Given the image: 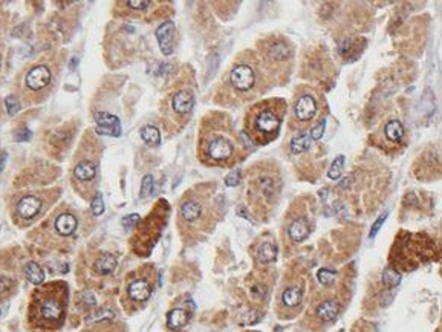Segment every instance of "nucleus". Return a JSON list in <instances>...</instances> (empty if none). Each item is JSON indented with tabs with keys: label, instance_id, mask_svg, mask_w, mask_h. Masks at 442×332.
Instances as JSON below:
<instances>
[{
	"label": "nucleus",
	"instance_id": "37",
	"mask_svg": "<svg viewBox=\"0 0 442 332\" xmlns=\"http://www.w3.org/2000/svg\"><path fill=\"white\" fill-rule=\"evenodd\" d=\"M386 218H387V213H384L381 218H378V219L375 221V223L372 225V230H370V234H369V236H370V239H373V237L376 236V233H378V231H380V228L383 226V223H384V221H386Z\"/></svg>",
	"mask_w": 442,
	"mask_h": 332
},
{
	"label": "nucleus",
	"instance_id": "29",
	"mask_svg": "<svg viewBox=\"0 0 442 332\" xmlns=\"http://www.w3.org/2000/svg\"><path fill=\"white\" fill-rule=\"evenodd\" d=\"M317 279H319V282L323 286H331L332 283L335 282V279H336V273L332 271V269H328V268H322L317 273Z\"/></svg>",
	"mask_w": 442,
	"mask_h": 332
},
{
	"label": "nucleus",
	"instance_id": "10",
	"mask_svg": "<svg viewBox=\"0 0 442 332\" xmlns=\"http://www.w3.org/2000/svg\"><path fill=\"white\" fill-rule=\"evenodd\" d=\"M195 106V97L190 91H178L170 98V108L176 115H187Z\"/></svg>",
	"mask_w": 442,
	"mask_h": 332
},
{
	"label": "nucleus",
	"instance_id": "16",
	"mask_svg": "<svg viewBox=\"0 0 442 332\" xmlns=\"http://www.w3.org/2000/svg\"><path fill=\"white\" fill-rule=\"evenodd\" d=\"M190 314L185 309L181 308H175L167 314V326L170 329H181L188 323Z\"/></svg>",
	"mask_w": 442,
	"mask_h": 332
},
{
	"label": "nucleus",
	"instance_id": "30",
	"mask_svg": "<svg viewBox=\"0 0 442 332\" xmlns=\"http://www.w3.org/2000/svg\"><path fill=\"white\" fill-rule=\"evenodd\" d=\"M5 106H6V111H8L9 116H14L17 112L20 111V105H18V101H17V98L14 95H8L5 98Z\"/></svg>",
	"mask_w": 442,
	"mask_h": 332
},
{
	"label": "nucleus",
	"instance_id": "11",
	"mask_svg": "<svg viewBox=\"0 0 442 332\" xmlns=\"http://www.w3.org/2000/svg\"><path fill=\"white\" fill-rule=\"evenodd\" d=\"M97 178V164L88 159L80 161L75 169H74V181L80 182V184H88V182H94Z\"/></svg>",
	"mask_w": 442,
	"mask_h": 332
},
{
	"label": "nucleus",
	"instance_id": "41",
	"mask_svg": "<svg viewBox=\"0 0 442 332\" xmlns=\"http://www.w3.org/2000/svg\"><path fill=\"white\" fill-rule=\"evenodd\" d=\"M274 332H283V329H282L280 326H277V328H276V331H274Z\"/></svg>",
	"mask_w": 442,
	"mask_h": 332
},
{
	"label": "nucleus",
	"instance_id": "15",
	"mask_svg": "<svg viewBox=\"0 0 442 332\" xmlns=\"http://www.w3.org/2000/svg\"><path fill=\"white\" fill-rule=\"evenodd\" d=\"M315 314L322 322H333L340 314V305L335 300H325L317 306Z\"/></svg>",
	"mask_w": 442,
	"mask_h": 332
},
{
	"label": "nucleus",
	"instance_id": "2",
	"mask_svg": "<svg viewBox=\"0 0 442 332\" xmlns=\"http://www.w3.org/2000/svg\"><path fill=\"white\" fill-rule=\"evenodd\" d=\"M285 115V101L266 100L256 105L246 116V132L256 144H268L277 138Z\"/></svg>",
	"mask_w": 442,
	"mask_h": 332
},
{
	"label": "nucleus",
	"instance_id": "21",
	"mask_svg": "<svg viewBox=\"0 0 442 332\" xmlns=\"http://www.w3.org/2000/svg\"><path fill=\"white\" fill-rule=\"evenodd\" d=\"M25 273H26L28 280L31 283H34V285H40L45 280V273L40 268V265L35 263V262H28L26 266H25Z\"/></svg>",
	"mask_w": 442,
	"mask_h": 332
},
{
	"label": "nucleus",
	"instance_id": "26",
	"mask_svg": "<svg viewBox=\"0 0 442 332\" xmlns=\"http://www.w3.org/2000/svg\"><path fill=\"white\" fill-rule=\"evenodd\" d=\"M401 282V274L393 269V268H386L383 271V283L387 286V288H395L398 286Z\"/></svg>",
	"mask_w": 442,
	"mask_h": 332
},
{
	"label": "nucleus",
	"instance_id": "4",
	"mask_svg": "<svg viewBox=\"0 0 442 332\" xmlns=\"http://www.w3.org/2000/svg\"><path fill=\"white\" fill-rule=\"evenodd\" d=\"M256 71L254 66L249 63H239L231 69L229 83L237 92H248L256 85Z\"/></svg>",
	"mask_w": 442,
	"mask_h": 332
},
{
	"label": "nucleus",
	"instance_id": "22",
	"mask_svg": "<svg viewBox=\"0 0 442 332\" xmlns=\"http://www.w3.org/2000/svg\"><path fill=\"white\" fill-rule=\"evenodd\" d=\"M282 302L288 308H294V306L300 305V302H302V289L297 288V286L286 288L285 293L282 294Z\"/></svg>",
	"mask_w": 442,
	"mask_h": 332
},
{
	"label": "nucleus",
	"instance_id": "36",
	"mask_svg": "<svg viewBox=\"0 0 442 332\" xmlns=\"http://www.w3.org/2000/svg\"><path fill=\"white\" fill-rule=\"evenodd\" d=\"M80 302H81V305H85V306H94V305L97 303L94 294L89 293V291H85V293L80 294Z\"/></svg>",
	"mask_w": 442,
	"mask_h": 332
},
{
	"label": "nucleus",
	"instance_id": "9",
	"mask_svg": "<svg viewBox=\"0 0 442 332\" xmlns=\"http://www.w3.org/2000/svg\"><path fill=\"white\" fill-rule=\"evenodd\" d=\"M173 32H175V23L172 20L164 22L156 29V38L164 55L173 54Z\"/></svg>",
	"mask_w": 442,
	"mask_h": 332
},
{
	"label": "nucleus",
	"instance_id": "23",
	"mask_svg": "<svg viewBox=\"0 0 442 332\" xmlns=\"http://www.w3.org/2000/svg\"><path fill=\"white\" fill-rule=\"evenodd\" d=\"M139 133L142 141L150 146H158L161 142V132L155 126H144Z\"/></svg>",
	"mask_w": 442,
	"mask_h": 332
},
{
	"label": "nucleus",
	"instance_id": "19",
	"mask_svg": "<svg viewBox=\"0 0 442 332\" xmlns=\"http://www.w3.org/2000/svg\"><path fill=\"white\" fill-rule=\"evenodd\" d=\"M384 135L389 141L392 142H396V141H401L403 136H404V126L398 121V119H392L386 124L384 127Z\"/></svg>",
	"mask_w": 442,
	"mask_h": 332
},
{
	"label": "nucleus",
	"instance_id": "25",
	"mask_svg": "<svg viewBox=\"0 0 442 332\" xmlns=\"http://www.w3.org/2000/svg\"><path fill=\"white\" fill-rule=\"evenodd\" d=\"M311 141H312L311 135H306V133H302V135L296 136L292 139V142H291V152L296 153V155L306 152L311 147Z\"/></svg>",
	"mask_w": 442,
	"mask_h": 332
},
{
	"label": "nucleus",
	"instance_id": "13",
	"mask_svg": "<svg viewBox=\"0 0 442 332\" xmlns=\"http://www.w3.org/2000/svg\"><path fill=\"white\" fill-rule=\"evenodd\" d=\"M127 294L133 302H145L149 300V297L152 296V286L147 280L144 279H136L133 280L129 288H127Z\"/></svg>",
	"mask_w": 442,
	"mask_h": 332
},
{
	"label": "nucleus",
	"instance_id": "35",
	"mask_svg": "<svg viewBox=\"0 0 442 332\" xmlns=\"http://www.w3.org/2000/svg\"><path fill=\"white\" fill-rule=\"evenodd\" d=\"M323 132H325V119H322V121L311 130V138H312V141H319V139L323 136Z\"/></svg>",
	"mask_w": 442,
	"mask_h": 332
},
{
	"label": "nucleus",
	"instance_id": "20",
	"mask_svg": "<svg viewBox=\"0 0 442 332\" xmlns=\"http://www.w3.org/2000/svg\"><path fill=\"white\" fill-rule=\"evenodd\" d=\"M116 266V259L112 254H103L97 262H95V271L101 276L111 274Z\"/></svg>",
	"mask_w": 442,
	"mask_h": 332
},
{
	"label": "nucleus",
	"instance_id": "34",
	"mask_svg": "<svg viewBox=\"0 0 442 332\" xmlns=\"http://www.w3.org/2000/svg\"><path fill=\"white\" fill-rule=\"evenodd\" d=\"M239 182H240V170H234L225 178V184L228 187H236Z\"/></svg>",
	"mask_w": 442,
	"mask_h": 332
},
{
	"label": "nucleus",
	"instance_id": "32",
	"mask_svg": "<svg viewBox=\"0 0 442 332\" xmlns=\"http://www.w3.org/2000/svg\"><path fill=\"white\" fill-rule=\"evenodd\" d=\"M91 209H92V213H94L95 216L103 215V212H104V202H103V198H101V195H100V193H97V195H95V198L92 199Z\"/></svg>",
	"mask_w": 442,
	"mask_h": 332
},
{
	"label": "nucleus",
	"instance_id": "28",
	"mask_svg": "<svg viewBox=\"0 0 442 332\" xmlns=\"http://www.w3.org/2000/svg\"><path fill=\"white\" fill-rule=\"evenodd\" d=\"M343 167H344V156H343V155H338V156L333 159V162H332L331 169H329V172H328V176H329L331 179H338V178L341 176V173H343Z\"/></svg>",
	"mask_w": 442,
	"mask_h": 332
},
{
	"label": "nucleus",
	"instance_id": "3",
	"mask_svg": "<svg viewBox=\"0 0 442 332\" xmlns=\"http://www.w3.org/2000/svg\"><path fill=\"white\" fill-rule=\"evenodd\" d=\"M32 316L38 319V325L46 328L60 325L65 317V299L61 291L52 289L51 285L46 286L38 294L37 311L32 313Z\"/></svg>",
	"mask_w": 442,
	"mask_h": 332
},
{
	"label": "nucleus",
	"instance_id": "6",
	"mask_svg": "<svg viewBox=\"0 0 442 332\" xmlns=\"http://www.w3.org/2000/svg\"><path fill=\"white\" fill-rule=\"evenodd\" d=\"M52 80V74H51V69L45 65H38V66H34L32 69L28 71L26 77H25V85L29 91H41L45 89Z\"/></svg>",
	"mask_w": 442,
	"mask_h": 332
},
{
	"label": "nucleus",
	"instance_id": "17",
	"mask_svg": "<svg viewBox=\"0 0 442 332\" xmlns=\"http://www.w3.org/2000/svg\"><path fill=\"white\" fill-rule=\"evenodd\" d=\"M288 234H289L291 240H294V242H303V240L309 236V226H308L306 219H296V221L289 225Z\"/></svg>",
	"mask_w": 442,
	"mask_h": 332
},
{
	"label": "nucleus",
	"instance_id": "8",
	"mask_svg": "<svg viewBox=\"0 0 442 332\" xmlns=\"http://www.w3.org/2000/svg\"><path fill=\"white\" fill-rule=\"evenodd\" d=\"M41 210V199L34 196V195H28V196H23L18 204H17V215L22 218V219H32L35 218Z\"/></svg>",
	"mask_w": 442,
	"mask_h": 332
},
{
	"label": "nucleus",
	"instance_id": "7",
	"mask_svg": "<svg viewBox=\"0 0 442 332\" xmlns=\"http://www.w3.org/2000/svg\"><path fill=\"white\" fill-rule=\"evenodd\" d=\"M95 122H97V132L100 135H109V136L121 135V122L113 115H109L106 112H98L95 113Z\"/></svg>",
	"mask_w": 442,
	"mask_h": 332
},
{
	"label": "nucleus",
	"instance_id": "1",
	"mask_svg": "<svg viewBox=\"0 0 442 332\" xmlns=\"http://www.w3.org/2000/svg\"><path fill=\"white\" fill-rule=\"evenodd\" d=\"M199 155L202 162L215 167L234 164L237 155V141L234 130L228 121L221 118L219 121H208V127L202 129L199 139Z\"/></svg>",
	"mask_w": 442,
	"mask_h": 332
},
{
	"label": "nucleus",
	"instance_id": "14",
	"mask_svg": "<svg viewBox=\"0 0 442 332\" xmlns=\"http://www.w3.org/2000/svg\"><path fill=\"white\" fill-rule=\"evenodd\" d=\"M289 57H291V48L283 42H276L272 45H268L266 48V58L271 63H283L285 60H289Z\"/></svg>",
	"mask_w": 442,
	"mask_h": 332
},
{
	"label": "nucleus",
	"instance_id": "5",
	"mask_svg": "<svg viewBox=\"0 0 442 332\" xmlns=\"http://www.w3.org/2000/svg\"><path fill=\"white\" fill-rule=\"evenodd\" d=\"M319 111L317 98L312 92H303L294 103V118L299 122H309Z\"/></svg>",
	"mask_w": 442,
	"mask_h": 332
},
{
	"label": "nucleus",
	"instance_id": "27",
	"mask_svg": "<svg viewBox=\"0 0 442 332\" xmlns=\"http://www.w3.org/2000/svg\"><path fill=\"white\" fill-rule=\"evenodd\" d=\"M112 319H113V313H112L111 309H98V311H95V313H92L89 317H88V323L91 325V323H101V322H111Z\"/></svg>",
	"mask_w": 442,
	"mask_h": 332
},
{
	"label": "nucleus",
	"instance_id": "42",
	"mask_svg": "<svg viewBox=\"0 0 442 332\" xmlns=\"http://www.w3.org/2000/svg\"><path fill=\"white\" fill-rule=\"evenodd\" d=\"M0 69H2V55H0Z\"/></svg>",
	"mask_w": 442,
	"mask_h": 332
},
{
	"label": "nucleus",
	"instance_id": "38",
	"mask_svg": "<svg viewBox=\"0 0 442 332\" xmlns=\"http://www.w3.org/2000/svg\"><path fill=\"white\" fill-rule=\"evenodd\" d=\"M125 5L132 9H145L150 6V2H147V0H142V2L141 0H136V2L130 0V2H125Z\"/></svg>",
	"mask_w": 442,
	"mask_h": 332
},
{
	"label": "nucleus",
	"instance_id": "18",
	"mask_svg": "<svg viewBox=\"0 0 442 332\" xmlns=\"http://www.w3.org/2000/svg\"><path fill=\"white\" fill-rule=\"evenodd\" d=\"M75 228H77V219L69 213H63L55 219V230L61 236H71L75 231Z\"/></svg>",
	"mask_w": 442,
	"mask_h": 332
},
{
	"label": "nucleus",
	"instance_id": "40",
	"mask_svg": "<svg viewBox=\"0 0 442 332\" xmlns=\"http://www.w3.org/2000/svg\"><path fill=\"white\" fill-rule=\"evenodd\" d=\"M15 138H17V141H20V142H25V141H28V139L31 138V132H29L28 129L18 130V132H17V135H15Z\"/></svg>",
	"mask_w": 442,
	"mask_h": 332
},
{
	"label": "nucleus",
	"instance_id": "39",
	"mask_svg": "<svg viewBox=\"0 0 442 332\" xmlns=\"http://www.w3.org/2000/svg\"><path fill=\"white\" fill-rule=\"evenodd\" d=\"M138 222H139V215H129L122 219V225L125 228H130V226H135Z\"/></svg>",
	"mask_w": 442,
	"mask_h": 332
},
{
	"label": "nucleus",
	"instance_id": "31",
	"mask_svg": "<svg viewBox=\"0 0 442 332\" xmlns=\"http://www.w3.org/2000/svg\"><path fill=\"white\" fill-rule=\"evenodd\" d=\"M152 192H153V176L147 175V176H144L142 184H141V198L149 196Z\"/></svg>",
	"mask_w": 442,
	"mask_h": 332
},
{
	"label": "nucleus",
	"instance_id": "33",
	"mask_svg": "<svg viewBox=\"0 0 442 332\" xmlns=\"http://www.w3.org/2000/svg\"><path fill=\"white\" fill-rule=\"evenodd\" d=\"M12 286H14V282H12L11 277H8V276H0V296L9 294L11 289H12Z\"/></svg>",
	"mask_w": 442,
	"mask_h": 332
},
{
	"label": "nucleus",
	"instance_id": "24",
	"mask_svg": "<svg viewBox=\"0 0 442 332\" xmlns=\"http://www.w3.org/2000/svg\"><path fill=\"white\" fill-rule=\"evenodd\" d=\"M259 260L263 263L272 262L277 257V246L272 242H265L259 246Z\"/></svg>",
	"mask_w": 442,
	"mask_h": 332
},
{
	"label": "nucleus",
	"instance_id": "12",
	"mask_svg": "<svg viewBox=\"0 0 442 332\" xmlns=\"http://www.w3.org/2000/svg\"><path fill=\"white\" fill-rule=\"evenodd\" d=\"M202 202L196 198L185 199L179 207V215L185 222H196L202 216Z\"/></svg>",
	"mask_w": 442,
	"mask_h": 332
}]
</instances>
